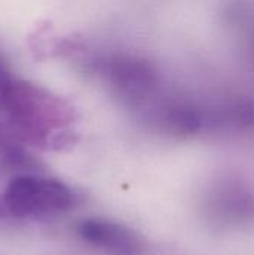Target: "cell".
Here are the masks:
<instances>
[{
    "label": "cell",
    "instance_id": "5b68a950",
    "mask_svg": "<svg viewBox=\"0 0 254 255\" xmlns=\"http://www.w3.org/2000/svg\"><path fill=\"white\" fill-rule=\"evenodd\" d=\"M9 78H10V73L7 72V69H6L4 63L0 60V88H1V85H3Z\"/></svg>",
    "mask_w": 254,
    "mask_h": 255
},
{
    "label": "cell",
    "instance_id": "3957f363",
    "mask_svg": "<svg viewBox=\"0 0 254 255\" xmlns=\"http://www.w3.org/2000/svg\"><path fill=\"white\" fill-rule=\"evenodd\" d=\"M94 70L120 103L142 111L153 105L159 76L154 66L133 54H109L94 63Z\"/></svg>",
    "mask_w": 254,
    "mask_h": 255
},
{
    "label": "cell",
    "instance_id": "8992f818",
    "mask_svg": "<svg viewBox=\"0 0 254 255\" xmlns=\"http://www.w3.org/2000/svg\"><path fill=\"white\" fill-rule=\"evenodd\" d=\"M3 143H7V142H6V134L3 131V127H0V145H3Z\"/></svg>",
    "mask_w": 254,
    "mask_h": 255
},
{
    "label": "cell",
    "instance_id": "6da1fadb",
    "mask_svg": "<svg viewBox=\"0 0 254 255\" xmlns=\"http://www.w3.org/2000/svg\"><path fill=\"white\" fill-rule=\"evenodd\" d=\"M0 111L25 142L46 148L72 142L69 131L75 121L73 108L39 85L10 76L0 88Z\"/></svg>",
    "mask_w": 254,
    "mask_h": 255
},
{
    "label": "cell",
    "instance_id": "277c9868",
    "mask_svg": "<svg viewBox=\"0 0 254 255\" xmlns=\"http://www.w3.org/2000/svg\"><path fill=\"white\" fill-rule=\"evenodd\" d=\"M76 235L88 247L105 255H148L145 241L132 229L102 218L82 220Z\"/></svg>",
    "mask_w": 254,
    "mask_h": 255
},
{
    "label": "cell",
    "instance_id": "7a4b0ae2",
    "mask_svg": "<svg viewBox=\"0 0 254 255\" xmlns=\"http://www.w3.org/2000/svg\"><path fill=\"white\" fill-rule=\"evenodd\" d=\"M75 205L73 191L61 181L39 175H18L0 193V218H45Z\"/></svg>",
    "mask_w": 254,
    "mask_h": 255
}]
</instances>
